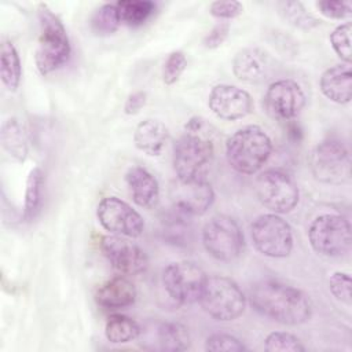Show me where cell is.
Segmentation results:
<instances>
[{"label":"cell","mask_w":352,"mask_h":352,"mask_svg":"<svg viewBox=\"0 0 352 352\" xmlns=\"http://www.w3.org/2000/svg\"><path fill=\"white\" fill-rule=\"evenodd\" d=\"M205 349L210 352H242L246 346L236 337L227 333H214L209 336L205 341Z\"/></svg>","instance_id":"cell-32"},{"label":"cell","mask_w":352,"mask_h":352,"mask_svg":"<svg viewBox=\"0 0 352 352\" xmlns=\"http://www.w3.org/2000/svg\"><path fill=\"white\" fill-rule=\"evenodd\" d=\"M100 226L113 235L136 238L144 230V220L138 210L117 197H104L96 208Z\"/></svg>","instance_id":"cell-12"},{"label":"cell","mask_w":352,"mask_h":352,"mask_svg":"<svg viewBox=\"0 0 352 352\" xmlns=\"http://www.w3.org/2000/svg\"><path fill=\"white\" fill-rule=\"evenodd\" d=\"M38 21L40 36L34 60L40 74L48 76L67 62L72 47L62 21L44 4L38 7Z\"/></svg>","instance_id":"cell-4"},{"label":"cell","mask_w":352,"mask_h":352,"mask_svg":"<svg viewBox=\"0 0 352 352\" xmlns=\"http://www.w3.org/2000/svg\"><path fill=\"white\" fill-rule=\"evenodd\" d=\"M146 100H147V95L144 91H136V92H132L126 100H125V104H124V111L125 114H136L139 113V110L146 104Z\"/></svg>","instance_id":"cell-38"},{"label":"cell","mask_w":352,"mask_h":352,"mask_svg":"<svg viewBox=\"0 0 352 352\" xmlns=\"http://www.w3.org/2000/svg\"><path fill=\"white\" fill-rule=\"evenodd\" d=\"M198 302L209 316L221 322L239 318L246 308V297L241 287L231 278L221 275L206 278Z\"/></svg>","instance_id":"cell-5"},{"label":"cell","mask_w":352,"mask_h":352,"mask_svg":"<svg viewBox=\"0 0 352 352\" xmlns=\"http://www.w3.org/2000/svg\"><path fill=\"white\" fill-rule=\"evenodd\" d=\"M125 182L133 202L146 209H151L160 199L158 180L142 166H131L125 173Z\"/></svg>","instance_id":"cell-19"},{"label":"cell","mask_w":352,"mask_h":352,"mask_svg":"<svg viewBox=\"0 0 352 352\" xmlns=\"http://www.w3.org/2000/svg\"><path fill=\"white\" fill-rule=\"evenodd\" d=\"M208 104L216 117L226 121L243 118L253 110V99L250 94L230 84L214 85L209 94Z\"/></svg>","instance_id":"cell-16"},{"label":"cell","mask_w":352,"mask_h":352,"mask_svg":"<svg viewBox=\"0 0 352 352\" xmlns=\"http://www.w3.org/2000/svg\"><path fill=\"white\" fill-rule=\"evenodd\" d=\"M351 32L352 25L351 22H345L338 25L330 33V44L334 52L344 60L346 65H351L352 60V47H351Z\"/></svg>","instance_id":"cell-31"},{"label":"cell","mask_w":352,"mask_h":352,"mask_svg":"<svg viewBox=\"0 0 352 352\" xmlns=\"http://www.w3.org/2000/svg\"><path fill=\"white\" fill-rule=\"evenodd\" d=\"M311 248L322 256L338 257L349 252L352 236L346 217L324 213L314 219L308 230Z\"/></svg>","instance_id":"cell-6"},{"label":"cell","mask_w":352,"mask_h":352,"mask_svg":"<svg viewBox=\"0 0 352 352\" xmlns=\"http://www.w3.org/2000/svg\"><path fill=\"white\" fill-rule=\"evenodd\" d=\"M228 33H230V23L228 22H219L205 36L204 45L206 48H217V47H220L226 41Z\"/></svg>","instance_id":"cell-37"},{"label":"cell","mask_w":352,"mask_h":352,"mask_svg":"<svg viewBox=\"0 0 352 352\" xmlns=\"http://www.w3.org/2000/svg\"><path fill=\"white\" fill-rule=\"evenodd\" d=\"M22 66L15 45L4 40L0 50V77L8 91H15L19 87Z\"/></svg>","instance_id":"cell-24"},{"label":"cell","mask_w":352,"mask_h":352,"mask_svg":"<svg viewBox=\"0 0 352 352\" xmlns=\"http://www.w3.org/2000/svg\"><path fill=\"white\" fill-rule=\"evenodd\" d=\"M208 275L192 261L170 263L162 272V283L168 296L182 305L199 301Z\"/></svg>","instance_id":"cell-10"},{"label":"cell","mask_w":352,"mask_h":352,"mask_svg":"<svg viewBox=\"0 0 352 352\" xmlns=\"http://www.w3.org/2000/svg\"><path fill=\"white\" fill-rule=\"evenodd\" d=\"M157 342L161 351L179 352L186 351L191 345L187 327L179 322H162L157 327Z\"/></svg>","instance_id":"cell-22"},{"label":"cell","mask_w":352,"mask_h":352,"mask_svg":"<svg viewBox=\"0 0 352 352\" xmlns=\"http://www.w3.org/2000/svg\"><path fill=\"white\" fill-rule=\"evenodd\" d=\"M140 333L142 329L138 322L121 314L110 315L104 326V336L107 341L113 344H125L133 341L140 336Z\"/></svg>","instance_id":"cell-25"},{"label":"cell","mask_w":352,"mask_h":352,"mask_svg":"<svg viewBox=\"0 0 352 352\" xmlns=\"http://www.w3.org/2000/svg\"><path fill=\"white\" fill-rule=\"evenodd\" d=\"M322 94L334 103L345 104L352 99V70L349 65H334L326 69L319 80Z\"/></svg>","instance_id":"cell-20"},{"label":"cell","mask_w":352,"mask_h":352,"mask_svg":"<svg viewBox=\"0 0 352 352\" xmlns=\"http://www.w3.org/2000/svg\"><path fill=\"white\" fill-rule=\"evenodd\" d=\"M254 190L258 201L276 214L292 212L300 198L297 183L282 169L261 172L254 182Z\"/></svg>","instance_id":"cell-9"},{"label":"cell","mask_w":352,"mask_h":352,"mask_svg":"<svg viewBox=\"0 0 352 352\" xmlns=\"http://www.w3.org/2000/svg\"><path fill=\"white\" fill-rule=\"evenodd\" d=\"M121 25L117 6L106 3L100 6L91 18V29L95 34L109 36L113 34Z\"/></svg>","instance_id":"cell-28"},{"label":"cell","mask_w":352,"mask_h":352,"mask_svg":"<svg viewBox=\"0 0 352 352\" xmlns=\"http://www.w3.org/2000/svg\"><path fill=\"white\" fill-rule=\"evenodd\" d=\"M100 249L111 267L121 275L133 276L148 268V257L144 250L126 236L104 235L100 239Z\"/></svg>","instance_id":"cell-13"},{"label":"cell","mask_w":352,"mask_h":352,"mask_svg":"<svg viewBox=\"0 0 352 352\" xmlns=\"http://www.w3.org/2000/svg\"><path fill=\"white\" fill-rule=\"evenodd\" d=\"M307 98L294 80H276L265 91L264 107L265 111L275 120L287 121L298 116L305 106Z\"/></svg>","instance_id":"cell-14"},{"label":"cell","mask_w":352,"mask_h":352,"mask_svg":"<svg viewBox=\"0 0 352 352\" xmlns=\"http://www.w3.org/2000/svg\"><path fill=\"white\" fill-rule=\"evenodd\" d=\"M316 8L322 15L331 19H345L352 15V3L349 0H320Z\"/></svg>","instance_id":"cell-35"},{"label":"cell","mask_w":352,"mask_h":352,"mask_svg":"<svg viewBox=\"0 0 352 352\" xmlns=\"http://www.w3.org/2000/svg\"><path fill=\"white\" fill-rule=\"evenodd\" d=\"M116 6L121 23L132 28L143 25L155 11V3L150 0H121Z\"/></svg>","instance_id":"cell-27"},{"label":"cell","mask_w":352,"mask_h":352,"mask_svg":"<svg viewBox=\"0 0 352 352\" xmlns=\"http://www.w3.org/2000/svg\"><path fill=\"white\" fill-rule=\"evenodd\" d=\"M168 138L169 131L165 124L154 118H147L139 122L133 132V143L136 148L150 157H157L162 153Z\"/></svg>","instance_id":"cell-21"},{"label":"cell","mask_w":352,"mask_h":352,"mask_svg":"<svg viewBox=\"0 0 352 352\" xmlns=\"http://www.w3.org/2000/svg\"><path fill=\"white\" fill-rule=\"evenodd\" d=\"M243 6L236 0H216L209 6V12L219 19H232L241 15Z\"/></svg>","instance_id":"cell-36"},{"label":"cell","mask_w":352,"mask_h":352,"mask_svg":"<svg viewBox=\"0 0 352 352\" xmlns=\"http://www.w3.org/2000/svg\"><path fill=\"white\" fill-rule=\"evenodd\" d=\"M274 67L271 55L257 47L241 50L232 60V73L241 81L257 84L268 78Z\"/></svg>","instance_id":"cell-17"},{"label":"cell","mask_w":352,"mask_h":352,"mask_svg":"<svg viewBox=\"0 0 352 352\" xmlns=\"http://www.w3.org/2000/svg\"><path fill=\"white\" fill-rule=\"evenodd\" d=\"M45 177L41 168H33L26 179L25 201H23V216L26 220H33L38 213L43 202Z\"/></svg>","instance_id":"cell-26"},{"label":"cell","mask_w":352,"mask_h":352,"mask_svg":"<svg viewBox=\"0 0 352 352\" xmlns=\"http://www.w3.org/2000/svg\"><path fill=\"white\" fill-rule=\"evenodd\" d=\"M136 296L135 285L125 275L120 274L98 287L95 300L104 309H120L132 305L136 301Z\"/></svg>","instance_id":"cell-18"},{"label":"cell","mask_w":352,"mask_h":352,"mask_svg":"<svg viewBox=\"0 0 352 352\" xmlns=\"http://www.w3.org/2000/svg\"><path fill=\"white\" fill-rule=\"evenodd\" d=\"M213 126L201 117L191 118L173 148V169L177 180L205 177L206 166L214 155Z\"/></svg>","instance_id":"cell-2"},{"label":"cell","mask_w":352,"mask_h":352,"mask_svg":"<svg viewBox=\"0 0 352 352\" xmlns=\"http://www.w3.org/2000/svg\"><path fill=\"white\" fill-rule=\"evenodd\" d=\"M250 236L256 250L267 257L283 258L293 250L292 227L276 213L257 216L250 224Z\"/></svg>","instance_id":"cell-8"},{"label":"cell","mask_w":352,"mask_h":352,"mask_svg":"<svg viewBox=\"0 0 352 352\" xmlns=\"http://www.w3.org/2000/svg\"><path fill=\"white\" fill-rule=\"evenodd\" d=\"M3 148L18 162H23L28 157V139L16 118L7 120L0 132Z\"/></svg>","instance_id":"cell-23"},{"label":"cell","mask_w":352,"mask_h":352,"mask_svg":"<svg viewBox=\"0 0 352 352\" xmlns=\"http://www.w3.org/2000/svg\"><path fill=\"white\" fill-rule=\"evenodd\" d=\"M173 209L186 216L204 214L214 201V191L210 183L205 179L177 180L170 188Z\"/></svg>","instance_id":"cell-15"},{"label":"cell","mask_w":352,"mask_h":352,"mask_svg":"<svg viewBox=\"0 0 352 352\" xmlns=\"http://www.w3.org/2000/svg\"><path fill=\"white\" fill-rule=\"evenodd\" d=\"M187 66V58L182 51H173L168 55L162 66V81L166 85L175 84Z\"/></svg>","instance_id":"cell-33"},{"label":"cell","mask_w":352,"mask_h":352,"mask_svg":"<svg viewBox=\"0 0 352 352\" xmlns=\"http://www.w3.org/2000/svg\"><path fill=\"white\" fill-rule=\"evenodd\" d=\"M272 153V142L264 129L246 125L235 131L226 142L228 165L243 175L258 172Z\"/></svg>","instance_id":"cell-3"},{"label":"cell","mask_w":352,"mask_h":352,"mask_svg":"<svg viewBox=\"0 0 352 352\" xmlns=\"http://www.w3.org/2000/svg\"><path fill=\"white\" fill-rule=\"evenodd\" d=\"M280 15L293 26L309 30L319 25V21L309 14L300 1H282L278 4Z\"/></svg>","instance_id":"cell-29"},{"label":"cell","mask_w":352,"mask_h":352,"mask_svg":"<svg viewBox=\"0 0 352 352\" xmlns=\"http://www.w3.org/2000/svg\"><path fill=\"white\" fill-rule=\"evenodd\" d=\"M267 352H302L305 351L301 341L286 331H272L264 340Z\"/></svg>","instance_id":"cell-30"},{"label":"cell","mask_w":352,"mask_h":352,"mask_svg":"<svg viewBox=\"0 0 352 352\" xmlns=\"http://www.w3.org/2000/svg\"><path fill=\"white\" fill-rule=\"evenodd\" d=\"M205 250L219 261L238 258L245 248V238L239 224L227 214L213 216L202 230Z\"/></svg>","instance_id":"cell-7"},{"label":"cell","mask_w":352,"mask_h":352,"mask_svg":"<svg viewBox=\"0 0 352 352\" xmlns=\"http://www.w3.org/2000/svg\"><path fill=\"white\" fill-rule=\"evenodd\" d=\"M250 304L253 308L283 324L305 323L312 315V302L300 289L279 280H260L250 289Z\"/></svg>","instance_id":"cell-1"},{"label":"cell","mask_w":352,"mask_h":352,"mask_svg":"<svg viewBox=\"0 0 352 352\" xmlns=\"http://www.w3.org/2000/svg\"><path fill=\"white\" fill-rule=\"evenodd\" d=\"M311 170L316 180L327 184H341L351 177V157L348 148L336 139L320 142L311 154Z\"/></svg>","instance_id":"cell-11"},{"label":"cell","mask_w":352,"mask_h":352,"mask_svg":"<svg viewBox=\"0 0 352 352\" xmlns=\"http://www.w3.org/2000/svg\"><path fill=\"white\" fill-rule=\"evenodd\" d=\"M351 287H352V280L348 272H342V271H337L333 272L329 278V289L331 292V294L341 302L351 305L352 302V293H351Z\"/></svg>","instance_id":"cell-34"}]
</instances>
